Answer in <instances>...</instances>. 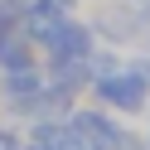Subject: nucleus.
<instances>
[{"label":"nucleus","mask_w":150,"mask_h":150,"mask_svg":"<svg viewBox=\"0 0 150 150\" xmlns=\"http://www.w3.org/2000/svg\"><path fill=\"white\" fill-rule=\"evenodd\" d=\"M136 49H145V53H150V34H145V39H140V44H136Z\"/></svg>","instance_id":"obj_11"},{"label":"nucleus","mask_w":150,"mask_h":150,"mask_svg":"<svg viewBox=\"0 0 150 150\" xmlns=\"http://www.w3.org/2000/svg\"><path fill=\"white\" fill-rule=\"evenodd\" d=\"M87 82H92L87 63H78V58H44V87L58 92L63 102H82L87 97Z\"/></svg>","instance_id":"obj_5"},{"label":"nucleus","mask_w":150,"mask_h":150,"mask_svg":"<svg viewBox=\"0 0 150 150\" xmlns=\"http://www.w3.org/2000/svg\"><path fill=\"white\" fill-rule=\"evenodd\" d=\"M92 34H97V44H107V49H136L140 44V29H136V5L131 0H102L97 10L87 15Z\"/></svg>","instance_id":"obj_3"},{"label":"nucleus","mask_w":150,"mask_h":150,"mask_svg":"<svg viewBox=\"0 0 150 150\" xmlns=\"http://www.w3.org/2000/svg\"><path fill=\"white\" fill-rule=\"evenodd\" d=\"M34 92H44V58L20 63V68H5V73H0V102L24 107Z\"/></svg>","instance_id":"obj_6"},{"label":"nucleus","mask_w":150,"mask_h":150,"mask_svg":"<svg viewBox=\"0 0 150 150\" xmlns=\"http://www.w3.org/2000/svg\"><path fill=\"white\" fill-rule=\"evenodd\" d=\"M145 121H150V107H145Z\"/></svg>","instance_id":"obj_12"},{"label":"nucleus","mask_w":150,"mask_h":150,"mask_svg":"<svg viewBox=\"0 0 150 150\" xmlns=\"http://www.w3.org/2000/svg\"><path fill=\"white\" fill-rule=\"evenodd\" d=\"M0 107H5V102H0Z\"/></svg>","instance_id":"obj_15"},{"label":"nucleus","mask_w":150,"mask_h":150,"mask_svg":"<svg viewBox=\"0 0 150 150\" xmlns=\"http://www.w3.org/2000/svg\"><path fill=\"white\" fill-rule=\"evenodd\" d=\"M131 5H140V0H131Z\"/></svg>","instance_id":"obj_13"},{"label":"nucleus","mask_w":150,"mask_h":150,"mask_svg":"<svg viewBox=\"0 0 150 150\" xmlns=\"http://www.w3.org/2000/svg\"><path fill=\"white\" fill-rule=\"evenodd\" d=\"M34 58H39V49L24 39V29H20V24L0 34V73H5V68H20V63H34Z\"/></svg>","instance_id":"obj_7"},{"label":"nucleus","mask_w":150,"mask_h":150,"mask_svg":"<svg viewBox=\"0 0 150 150\" xmlns=\"http://www.w3.org/2000/svg\"><path fill=\"white\" fill-rule=\"evenodd\" d=\"M92 53H97V34H92V24L82 20V15H68L39 58H78V63H87Z\"/></svg>","instance_id":"obj_4"},{"label":"nucleus","mask_w":150,"mask_h":150,"mask_svg":"<svg viewBox=\"0 0 150 150\" xmlns=\"http://www.w3.org/2000/svg\"><path fill=\"white\" fill-rule=\"evenodd\" d=\"M87 102L116 111V116H145V107H150V53L145 49H126L121 63L107 78L87 82Z\"/></svg>","instance_id":"obj_1"},{"label":"nucleus","mask_w":150,"mask_h":150,"mask_svg":"<svg viewBox=\"0 0 150 150\" xmlns=\"http://www.w3.org/2000/svg\"><path fill=\"white\" fill-rule=\"evenodd\" d=\"M145 140H150V131H145Z\"/></svg>","instance_id":"obj_14"},{"label":"nucleus","mask_w":150,"mask_h":150,"mask_svg":"<svg viewBox=\"0 0 150 150\" xmlns=\"http://www.w3.org/2000/svg\"><path fill=\"white\" fill-rule=\"evenodd\" d=\"M136 29H140V39L150 34V0H140V5H136Z\"/></svg>","instance_id":"obj_9"},{"label":"nucleus","mask_w":150,"mask_h":150,"mask_svg":"<svg viewBox=\"0 0 150 150\" xmlns=\"http://www.w3.org/2000/svg\"><path fill=\"white\" fill-rule=\"evenodd\" d=\"M0 150H24V136L15 126H0Z\"/></svg>","instance_id":"obj_8"},{"label":"nucleus","mask_w":150,"mask_h":150,"mask_svg":"<svg viewBox=\"0 0 150 150\" xmlns=\"http://www.w3.org/2000/svg\"><path fill=\"white\" fill-rule=\"evenodd\" d=\"M68 126L82 136V145L87 150H121V140H126V121L116 116V111H107V107H97V102H73V111H68Z\"/></svg>","instance_id":"obj_2"},{"label":"nucleus","mask_w":150,"mask_h":150,"mask_svg":"<svg viewBox=\"0 0 150 150\" xmlns=\"http://www.w3.org/2000/svg\"><path fill=\"white\" fill-rule=\"evenodd\" d=\"M24 150H53V145H44V140H29V136H24Z\"/></svg>","instance_id":"obj_10"}]
</instances>
